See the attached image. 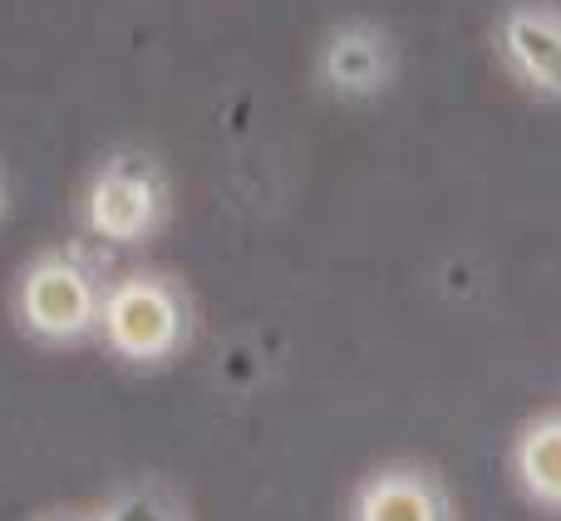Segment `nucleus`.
Wrapping results in <instances>:
<instances>
[{"mask_svg": "<svg viewBox=\"0 0 561 521\" xmlns=\"http://www.w3.org/2000/svg\"><path fill=\"white\" fill-rule=\"evenodd\" d=\"M497 55L507 74L542 99H561V10L552 5H507L497 20Z\"/></svg>", "mask_w": 561, "mask_h": 521, "instance_id": "39448f33", "label": "nucleus"}, {"mask_svg": "<svg viewBox=\"0 0 561 521\" xmlns=\"http://www.w3.org/2000/svg\"><path fill=\"white\" fill-rule=\"evenodd\" d=\"M163 207H168V187H163V173H158L153 158L114 153V158H104V167H99L94 177H89L84 227L114 246H134V242H148V236L158 232Z\"/></svg>", "mask_w": 561, "mask_h": 521, "instance_id": "7ed1b4c3", "label": "nucleus"}, {"mask_svg": "<svg viewBox=\"0 0 561 521\" xmlns=\"http://www.w3.org/2000/svg\"><path fill=\"white\" fill-rule=\"evenodd\" d=\"M507 463L527 502L561 517V408H547L517 428Z\"/></svg>", "mask_w": 561, "mask_h": 521, "instance_id": "0eeeda50", "label": "nucleus"}, {"mask_svg": "<svg viewBox=\"0 0 561 521\" xmlns=\"http://www.w3.org/2000/svg\"><path fill=\"white\" fill-rule=\"evenodd\" d=\"M99 339L108 355L124 364H168L187 339V300L173 280L153 276V270H134V276L108 280L104 290V315H99Z\"/></svg>", "mask_w": 561, "mask_h": 521, "instance_id": "f03ea898", "label": "nucleus"}, {"mask_svg": "<svg viewBox=\"0 0 561 521\" xmlns=\"http://www.w3.org/2000/svg\"><path fill=\"white\" fill-rule=\"evenodd\" d=\"M394 74V55H389V35L379 25H340L320 45V79L335 89L340 99H369L389 84Z\"/></svg>", "mask_w": 561, "mask_h": 521, "instance_id": "423d86ee", "label": "nucleus"}, {"mask_svg": "<svg viewBox=\"0 0 561 521\" xmlns=\"http://www.w3.org/2000/svg\"><path fill=\"white\" fill-rule=\"evenodd\" d=\"M104 280L94 276L84 256L75 252H39L15 276L10 290V310L25 339L49 349L79 345V339L99 335V315H104Z\"/></svg>", "mask_w": 561, "mask_h": 521, "instance_id": "f257e3e1", "label": "nucleus"}, {"mask_svg": "<svg viewBox=\"0 0 561 521\" xmlns=\"http://www.w3.org/2000/svg\"><path fill=\"white\" fill-rule=\"evenodd\" d=\"M345 521H454V502L434 467L379 463L355 483Z\"/></svg>", "mask_w": 561, "mask_h": 521, "instance_id": "20e7f679", "label": "nucleus"}, {"mask_svg": "<svg viewBox=\"0 0 561 521\" xmlns=\"http://www.w3.org/2000/svg\"><path fill=\"white\" fill-rule=\"evenodd\" d=\"M94 521H187V512L178 507L173 493H163L153 483H138V487H124L118 497H108L94 512Z\"/></svg>", "mask_w": 561, "mask_h": 521, "instance_id": "6e6552de", "label": "nucleus"}, {"mask_svg": "<svg viewBox=\"0 0 561 521\" xmlns=\"http://www.w3.org/2000/svg\"><path fill=\"white\" fill-rule=\"evenodd\" d=\"M45 521H94V517H45Z\"/></svg>", "mask_w": 561, "mask_h": 521, "instance_id": "1a4fd4ad", "label": "nucleus"}]
</instances>
